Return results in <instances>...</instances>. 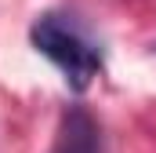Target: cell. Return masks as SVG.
<instances>
[{
  "mask_svg": "<svg viewBox=\"0 0 156 153\" xmlns=\"http://www.w3.org/2000/svg\"><path fill=\"white\" fill-rule=\"evenodd\" d=\"M29 44L62 69L69 91H76V95L87 91L91 80L102 73V51L83 37L76 26H69L58 15H40L29 26Z\"/></svg>",
  "mask_w": 156,
  "mask_h": 153,
  "instance_id": "cell-1",
  "label": "cell"
},
{
  "mask_svg": "<svg viewBox=\"0 0 156 153\" xmlns=\"http://www.w3.org/2000/svg\"><path fill=\"white\" fill-rule=\"evenodd\" d=\"M51 153H98V124L83 106H69L58 124V139Z\"/></svg>",
  "mask_w": 156,
  "mask_h": 153,
  "instance_id": "cell-2",
  "label": "cell"
}]
</instances>
